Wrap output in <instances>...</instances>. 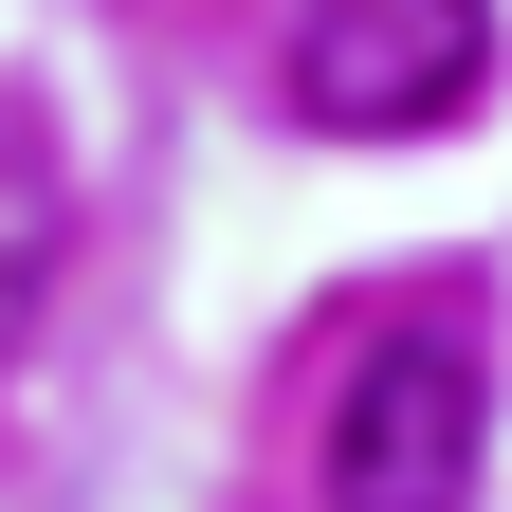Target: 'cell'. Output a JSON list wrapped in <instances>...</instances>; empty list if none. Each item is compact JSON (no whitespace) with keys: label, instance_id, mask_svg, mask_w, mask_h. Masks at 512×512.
<instances>
[{"label":"cell","instance_id":"6da1fadb","mask_svg":"<svg viewBox=\"0 0 512 512\" xmlns=\"http://www.w3.org/2000/svg\"><path fill=\"white\" fill-rule=\"evenodd\" d=\"M476 439H494L476 311H403V330H366L348 403H330V512H458L476 494Z\"/></svg>","mask_w":512,"mask_h":512},{"label":"cell","instance_id":"7a4b0ae2","mask_svg":"<svg viewBox=\"0 0 512 512\" xmlns=\"http://www.w3.org/2000/svg\"><path fill=\"white\" fill-rule=\"evenodd\" d=\"M476 74H494V0H293V110L348 147L476 110Z\"/></svg>","mask_w":512,"mask_h":512},{"label":"cell","instance_id":"3957f363","mask_svg":"<svg viewBox=\"0 0 512 512\" xmlns=\"http://www.w3.org/2000/svg\"><path fill=\"white\" fill-rule=\"evenodd\" d=\"M55 238H74V220H55V165H37V147H0V348L55 311Z\"/></svg>","mask_w":512,"mask_h":512}]
</instances>
